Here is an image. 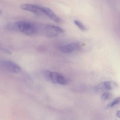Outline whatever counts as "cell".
Masks as SVG:
<instances>
[{
	"label": "cell",
	"mask_w": 120,
	"mask_h": 120,
	"mask_svg": "<svg viewBox=\"0 0 120 120\" xmlns=\"http://www.w3.org/2000/svg\"><path fill=\"white\" fill-rule=\"evenodd\" d=\"M15 25L18 30L28 36L37 34L39 31V28L37 25L27 21H19L16 22Z\"/></svg>",
	"instance_id": "cell-1"
},
{
	"label": "cell",
	"mask_w": 120,
	"mask_h": 120,
	"mask_svg": "<svg viewBox=\"0 0 120 120\" xmlns=\"http://www.w3.org/2000/svg\"><path fill=\"white\" fill-rule=\"evenodd\" d=\"M0 66L4 70L12 74H18L21 71L18 64L9 60H3L0 62Z\"/></svg>",
	"instance_id": "cell-2"
},
{
	"label": "cell",
	"mask_w": 120,
	"mask_h": 120,
	"mask_svg": "<svg viewBox=\"0 0 120 120\" xmlns=\"http://www.w3.org/2000/svg\"><path fill=\"white\" fill-rule=\"evenodd\" d=\"M46 35L48 38H53L57 37L59 35L64 33L63 29L53 25H47L44 27Z\"/></svg>",
	"instance_id": "cell-3"
},
{
	"label": "cell",
	"mask_w": 120,
	"mask_h": 120,
	"mask_svg": "<svg viewBox=\"0 0 120 120\" xmlns=\"http://www.w3.org/2000/svg\"><path fill=\"white\" fill-rule=\"evenodd\" d=\"M118 84L113 81H106L101 82L95 86V90L97 92L112 90L117 86Z\"/></svg>",
	"instance_id": "cell-4"
},
{
	"label": "cell",
	"mask_w": 120,
	"mask_h": 120,
	"mask_svg": "<svg viewBox=\"0 0 120 120\" xmlns=\"http://www.w3.org/2000/svg\"><path fill=\"white\" fill-rule=\"evenodd\" d=\"M20 8L22 10L30 11L38 15L43 14V6L33 4H23L20 5Z\"/></svg>",
	"instance_id": "cell-5"
},
{
	"label": "cell",
	"mask_w": 120,
	"mask_h": 120,
	"mask_svg": "<svg viewBox=\"0 0 120 120\" xmlns=\"http://www.w3.org/2000/svg\"><path fill=\"white\" fill-rule=\"evenodd\" d=\"M81 46L77 43H70L61 46L60 49L61 51L65 54H70L81 48Z\"/></svg>",
	"instance_id": "cell-6"
},
{
	"label": "cell",
	"mask_w": 120,
	"mask_h": 120,
	"mask_svg": "<svg viewBox=\"0 0 120 120\" xmlns=\"http://www.w3.org/2000/svg\"><path fill=\"white\" fill-rule=\"evenodd\" d=\"M55 84L65 85L68 83V81L63 75L59 73L52 72L51 76V82Z\"/></svg>",
	"instance_id": "cell-7"
},
{
	"label": "cell",
	"mask_w": 120,
	"mask_h": 120,
	"mask_svg": "<svg viewBox=\"0 0 120 120\" xmlns=\"http://www.w3.org/2000/svg\"><path fill=\"white\" fill-rule=\"evenodd\" d=\"M43 11L44 14L46 15L48 17L56 23L60 24L62 20L56 15L55 13L50 8L46 7H43Z\"/></svg>",
	"instance_id": "cell-8"
},
{
	"label": "cell",
	"mask_w": 120,
	"mask_h": 120,
	"mask_svg": "<svg viewBox=\"0 0 120 120\" xmlns=\"http://www.w3.org/2000/svg\"><path fill=\"white\" fill-rule=\"evenodd\" d=\"M120 103V97H118L115 99L112 102L106 106V109H108L112 108L114 106L117 105Z\"/></svg>",
	"instance_id": "cell-9"
},
{
	"label": "cell",
	"mask_w": 120,
	"mask_h": 120,
	"mask_svg": "<svg viewBox=\"0 0 120 120\" xmlns=\"http://www.w3.org/2000/svg\"><path fill=\"white\" fill-rule=\"evenodd\" d=\"M52 72L48 70H45L43 71L42 74L45 79L49 82H51V76Z\"/></svg>",
	"instance_id": "cell-10"
},
{
	"label": "cell",
	"mask_w": 120,
	"mask_h": 120,
	"mask_svg": "<svg viewBox=\"0 0 120 120\" xmlns=\"http://www.w3.org/2000/svg\"><path fill=\"white\" fill-rule=\"evenodd\" d=\"M75 24L82 31H86L87 29L86 27L81 22L78 20H75L74 21Z\"/></svg>",
	"instance_id": "cell-11"
},
{
	"label": "cell",
	"mask_w": 120,
	"mask_h": 120,
	"mask_svg": "<svg viewBox=\"0 0 120 120\" xmlns=\"http://www.w3.org/2000/svg\"><path fill=\"white\" fill-rule=\"evenodd\" d=\"M111 95V94L109 92L105 91L102 94L101 99L103 100H106L108 99Z\"/></svg>",
	"instance_id": "cell-12"
},
{
	"label": "cell",
	"mask_w": 120,
	"mask_h": 120,
	"mask_svg": "<svg viewBox=\"0 0 120 120\" xmlns=\"http://www.w3.org/2000/svg\"><path fill=\"white\" fill-rule=\"evenodd\" d=\"M116 115L117 117L120 118V110L117 111Z\"/></svg>",
	"instance_id": "cell-13"
},
{
	"label": "cell",
	"mask_w": 120,
	"mask_h": 120,
	"mask_svg": "<svg viewBox=\"0 0 120 120\" xmlns=\"http://www.w3.org/2000/svg\"><path fill=\"white\" fill-rule=\"evenodd\" d=\"M2 14V11L0 9V15H1Z\"/></svg>",
	"instance_id": "cell-14"
}]
</instances>
